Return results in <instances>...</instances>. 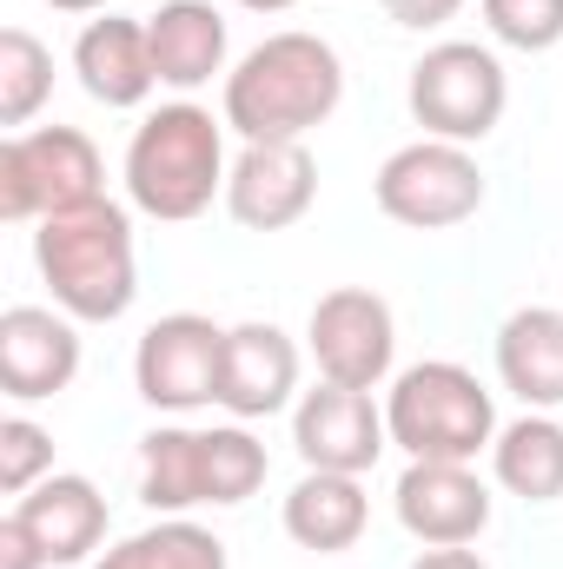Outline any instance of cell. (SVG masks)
<instances>
[{
  "label": "cell",
  "instance_id": "cell-24",
  "mask_svg": "<svg viewBox=\"0 0 563 569\" xmlns=\"http://www.w3.org/2000/svg\"><path fill=\"white\" fill-rule=\"evenodd\" d=\"M273 457L246 425H213L206 430V503H246L266 483Z\"/></svg>",
  "mask_w": 563,
  "mask_h": 569
},
{
  "label": "cell",
  "instance_id": "cell-25",
  "mask_svg": "<svg viewBox=\"0 0 563 569\" xmlns=\"http://www.w3.org/2000/svg\"><path fill=\"white\" fill-rule=\"evenodd\" d=\"M484 27L517 53H551L563 40V0H484Z\"/></svg>",
  "mask_w": 563,
  "mask_h": 569
},
{
  "label": "cell",
  "instance_id": "cell-4",
  "mask_svg": "<svg viewBox=\"0 0 563 569\" xmlns=\"http://www.w3.org/2000/svg\"><path fill=\"white\" fill-rule=\"evenodd\" d=\"M385 430L412 463H471L477 450L497 443V405L477 385V371L451 358H424L392 378Z\"/></svg>",
  "mask_w": 563,
  "mask_h": 569
},
{
  "label": "cell",
  "instance_id": "cell-21",
  "mask_svg": "<svg viewBox=\"0 0 563 569\" xmlns=\"http://www.w3.org/2000/svg\"><path fill=\"white\" fill-rule=\"evenodd\" d=\"M491 470L511 497L524 503H557L563 497V425L551 411H524L517 425L497 430L491 443Z\"/></svg>",
  "mask_w": 563,
  "mask_h": 569
},
{
  "label": "cell",
  "instance_id": "cell-14",
  "mask_svg": "<svg viewBox=\"0 0 563 569\" xmlns=\"http://www.w3.org/2000/svg\"><path fill=\"white\" fill-rule=\"evenodd\" d=\"M13 523L33 537L47 563H87L107 543V497L93 490V477L53 470L27 497H13Z\"/></svg>",
  "mask_w": 563,
  "mask_h": 569
},
{
  "label": "cell",
  "instance_id": "cell-22",
  "mask_svg": "<svg viewBox=\"0 0 563 569\" xmlns=\"http://www.w3.org/2000/svg\"><path fill=\"white\" fill-rule=\"evenodd\" d=\"M93 569H233V557H226V543H219L206 523H192V517H159L152 530L120 537Z\"/></svg>",
  "mask_w": 563,
  "mask_h": 569
},
{
  "label": "cell",
  "instance_id": "cell-16",
  "mask_svg": "<svg viewBox=\"0 0 563 569\" xmlns=\"http://www.w3.org/2000/svg\"><path fill=\"white\" fill-rule=\"evenodd\" d=\"M73 73L80 87L100 100V107H140L146 93L159 87L152 73V40H146V20H127V13H100L80 27L73 40Z\"/></svg>",
  "mask_w": 563,
  "mask_h": 569
},
{
  "label": "cell",
  "instance_id": "cell-7",
  "mask_svg": "<svg viewBox=\"0 0 563 569\" xmlns=\"http://www.w3.org/2000/svg\"><path fill=\"white\" fill-rule=\"evenodd\" d=\"M372 192H378L385 219H398L412 232H451V226L477 219V206H484V166L471 159V146L412 140L378 166Z\"/></svg>",
  "mask_w": 563,
  "mask_h": 569
},
{
  "label": "cell",
  "instance_id": "cell-27",
  "mask_svg": "<svg viewBox=\"0 0 563 569\" xmlns=\"http://www.w3.org/2000/svg\"><path fill=\"white\" fill-rule=\"evenodd\" d=\"M398 27H412V33H431V27H444V20H457V7L464 0H378Z\"/></svg>",
  "mask_w": 563,
  "mask_h": 569
},
{
  "label": "cell",
  "instance_id": "cell-30",
  "mask_svg": "<svg viewBox=\"0 0 563 569\" xmlns=\"http://www.w3.org/2000/svg\"><path fill=\"white\" fill-rule=\"evenodd\" d=\"M47 7H60V13H107L113 0H47Z\"/></svg>",
  "mask_w": 563,
  "mask_h": 569
},
{
  "label": "cell",
  "instance_id": "cell-15",
  "mask_svg": "<svg viewBox=\"0 0 563 569\" xmlns=\"http://www.w3.org/2000/svg\"><path fill=\"white\" fill-rule=\"evenodd\" d=\"M298 398V345L285 338L279 325H233L226 331V371H219V405L253 425L273 418Z\"/></svg>",
  "mask_w": 563,
  "mask_h": 569
},
{
  "label": "cell",
  "instance_id": "cell-5",
  "mask_svg": "<svg viewBox=\"0 0 563 569\" xmlns=\"http://www.w3.org/2000/svg\"><path fill=\"white\" fill-rule=\"evenodd\" d=\"M107 159L80 127H33L0 146V219L40 226L53 212H73L87 199H107Z\"/></svg>",
  "mask_w": 563,
  "mask_h": 569
},
{
  "label": "cell",
  "instance_id": "cell-11",
  "mask_svg": "<svg viewBox=\"0 0 563 569\" xmlns=\"http://www.w3.org/2000/svg\"><path fill=\"white\" fill-rule=\"evenodd\" d=\"M80 318L47 305H7L0 311V391L13 405L60 398L80 378Z\"/></svg>",
  "mask_w": 563,
  "mask_h": 569
},
{
  "label": "cell",
  "instance_id": "cell-29",
  "mask_svg": "<svg viewBox=\"0 0 563 569\" xmlns=\"http://www.w3.org/2000/svg\"><path fill=\"white\" fill-rule=\"evenodd\" d=\"M412 569H491V563H484L477 550H464V543H457V550H424Z\"/></svg>",
  "mask_w": 563,
  "mask_h": 569
},
{
  "label": "cell",
  "instance_id": "cell-26",
  "mask_svg": "<svg viewBox=\"0 0 563 569\" xmlns=\"http://www.w3.org/2000/svg\"><path fill=\"white\" fill-rule=\"evenodd\" d=\"M40 477H53V437L33 418H0V490L27 497Z\"/></svg>",
  "mask_w": 563,
  "mask_h": 569
},
{
  "label": "cell",
  "instance_id": "cell-12",
  "mask_svg": "<svg viewBox=\"0 0 563 569\" xmlns=\"http://www.w3.org/2000/svg\"><path fill=\"white\" fill-rule=\"evenodd\" d=\"M318 199V166L305 140H279V146H246L226 172V212L246 232H285L312 212Z\"/></svg>",
  "mask_w": 563,
  "mask_h": 569
},
{
  "label": "cell",
  "instance_id": "cell-23",
  "mask_svg": "<svg viewBox=\"0 0 563 569\" xmlns=\"http://www.w3.org/2000/svg\"><path fill=\"white\" fill-rule=\"evenodd\" d=\"M53 93V53L27 33L7 27L0 33V127H27Z\"/></svg>",
  "mask_w": 563,
  "mask_h": 569
},
{
  "label": "cell",
  "instance_id": "cell-18",
  "mask_svg": "<svg viewBox=\"0 0 563 569\" xmlns=\"http://www.w3.org/2000/svg\"><path fill=\"white\" fill-rule=\"evenodd\" d=\"M146 40L159 87L192 93L213 73H226V13L213 0H166L159 13H146Z\"/></svg>",
  "mask_w": 563,
  "mask_h": 569
},
{
  "label": "cell",
  "instance_id": "cell-8",
  "mask_svg": "<svg viewBox=\"0 0 563 569\" xmlns=\"http://www.w3.org/2000/svg\"><path fill=\"white\" fill-rule=\"evenodd\" d=\"M219 371H226V331L199 311H172L159 325L140 331V351H134V385L152 411H199V405H219Z\"/></svg>",
  "mask_w": 563,
  "mask_h": 569
},
{
  "label": "cell",
  "instance_id": "cell-3",
  "mask_svg": "<svg viewBox=\"0 0 563 569\" xmlns=\"http://www.w3.org/2000/svg\"><path fill=\"white\" fill-rule=\"evenodd\" d=\"M226 120H213L192 100H172L159 113H146L127 140V199L134 212L159 226H186L199 219L213 199H226Z\"/></svg>",
  "mask_w": 563,
  "mask_h": 569
},
{
  "label": "cell",
  "instance_id": "cell-9",
  "mask_svg": "<svg viewBox=\"0 0 563 569\" xmlns=\"http://www.w3.org/2000/svg\"><path fill=\"white\" fill-rule=\"evenodd\" d=\"M312 358H318V378L325 385H352V391H378L392 378V358H398V318L378 291L365 284H338L312 305Z\"/></svg>",
  "mask_w": 563,
  "mask_h": 569
},
{
  "label": "cell",
  "instance_id": "cell-10",
  "mask_svg": "<svg viewBox=\"0 0 563 569\" xmlns=\"http://www.w3.org/2000/svg\"><path fill=\"white\" fill-rule=\"evenodd\" d=\"M292 443L305 457V470H345V477H365L392 430L385 411L372 405V391H352V385H318L292 405Z\"/></svg>",
  "mask_w": 563,
  "mask_h": 569
},
{
  "label": "cell",
  "instance_id": "cell-2",
  "mask_svg": "<svg viewBox=\"0 0 563 569\" xmlns=\"http://www.w3.org/2000/svg\"><path fill=\"white\" fill-rule=\"evenodd\" d=\"M33 266L53 291V305L80 325H113L127 318L140 291V259H134V219L113 199H87L73 212L40 219L33 232Z\"/></svg>",
  "mask_w": 563,
  "mask_h": 569
},
{
  "label": "cell",
  "instance_id": "cell-13",
  "mask_svg": "<svg viewBox=\"0 0 563 569\" xmlns=\"http://www.w3.org/2000/svg\"><path fill=\"white\" fill-rule=\"evenodd\" d=\"M392 503H398V523L424 550L477 543L484 523H491V490H484V477L471 463H405Z\"/></svg>",
  "mask_w": 563,
  "mask_h": 569
},
{
  "label": "cell",
  "instance_id": "cell-6",
  "mask_svg": "<svg viewBox=\"0 0 563 569\" xmlns=\"http://www.w3.org/2000/svg\"><path fill=\"white\" fill-rule=\"evenodd\" d=\"M412 120L424 127V140H451L471 146L484 133H497L504 120V100H511V80H504V60L477 40H437L412 67Z\"/></svg>",
  "mask_w": 563,
  "mask_h": 569
},
{
  "label": "cell",
  "instance_id": "cell-31",
  "mask_svg": "<svg viewBox=\"0 0 563 569\" xmlns=\"http://www.w3.org/2000/svg\"><path fill=\"white\" fill-rule=\"evenodd\" d=\"M239 7H253V13H285V7H298V0H239Z\"/></svg>",
  "mask_w": 563,
  "mask_h": 569
},
{
  "label": "cell",
  "instance_id": "cell-20",
  "mask_svg": "<svg viewBox=\"0 0 563 569\" xmlns=\"http://www.w3.org/2000/svg\"><path fill=\"white\" fill-rule=\"evenodd\" d=\"M140 503L159 517H186L206 503V430L159 425L140 437Z\"/></svg>",
  "mask_w": 563,
  "mask_h": 569
},
{
  "label": "cell",
  "instance_id": "cell-28",
  "mask_svg": "<svg viewBox=\"0 0 563 569\" xmlns=\"http://www.w3.org/2000/svg\"><path fill=\"white\" fill-rule=\"evenodd\" d=\"M0 569H47V557L33 550V537L13 523V510L0 517Z\"/></svg>",
  "mask_w": 563,
  "mask_h": 569
},
{
  "label": "cell",
  "instance_id": "cell-19",
  "mask_svg": "<svg viewBox=\"0 0 563 569\" xmlns=\"http://www.w3.org/2000/svg\"><path fill=\"white\" fill-rule=\"evenodd\" d=\"M365 523H372V497L345 470H305L292 483V497H285V537L298 550L338 557V550H352L365 537Z\"/></svg>",
  "mask_w": 563,
  "mask_h": 569
},
{
  "label": "cell",
  "instance_id": "cell-17",
  "mask_svg": "<svg viewBox=\"0 0 563 569\" xmlns=\"http://www.w3.org/2000/svg\"><path fill=\"white\" fill-rule=\"evenodd\" d=\"M497 378L524 411H563V305H524L504 318Z\"/></svg>",
  "mask_w": 563,
  "mask_h": 569
},
{
  "label": "cell",
  "instance_id": "cell-1",
  "mask_svg": "<svg viewBox=\"0 0 563 569\" xmlns=\"http://www.w3.org/2000/svg\"><path fill=\"white\" fill-rule=\"evenodd\" d=\"M345 100V60L318 33H266L226 73V127L246 146L305 140Z\"/></svg>",
  "mask_w": 563,
  "mask_h": 569
}]
</instances>
